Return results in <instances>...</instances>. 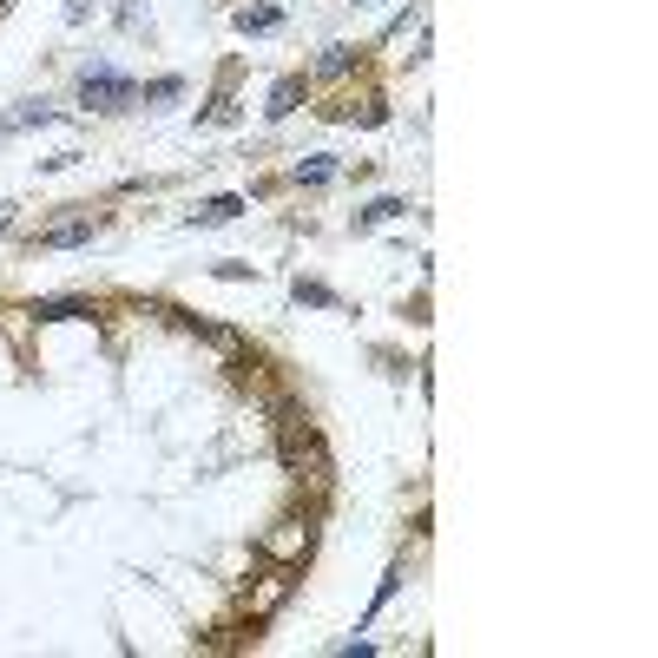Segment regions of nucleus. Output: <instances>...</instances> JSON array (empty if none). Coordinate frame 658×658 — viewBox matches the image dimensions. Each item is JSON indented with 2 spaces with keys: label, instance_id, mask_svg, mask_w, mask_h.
Masks as SVG:
<instances>
[{
  "label": "nucleus",
  "instance_id": "nucleus-12",
  "mask_svg": "<svg viewBox=\"0 0 658 658\" xmlns=\"http://www.w3.org/2000/svg\"><path fill=\"white\" fill-rule=\"evenodd\" d=\"M362 7H376V0H362Z\"/></svg>",
  "mask_w": 658,
  "mask_h": 658
},
{
  "label": "nucleus",
  "instance_id": "nucleus-3",
  "mask_svg": "<svg viewBox=\"0 0 658 658\" xmlns=\"http://www.w3.org/2000/svg\"><path fill=\"white\" fill-rule=\"evenodd\" d=\"M237 211H244V198H211V204H198V211H191V224H231Z\"/></svg>",
  "mask_w": 658,
  "mask_h": 658
},
{
  "label": "nucleus",
  "instance_id": "nucleus-7",
  "mask_svg": "<svg viewBox=\"0 0 658 658\" xmlns=\"http://www.w3.org/2000/svg\"><path fill=\"white\" fill-rule=\"evenodd\" d=\"M389 218H402V198H376L362 211V224H389Z\"/></svg>",
  "mask_w": 658,
  "mask_h": 658
},
{
  "label": "nucleus",
  "instance_id": "nucleus-8",
  "mask_svg": "<svg viewBox=\"0 0 658 658\" xmlns=\"http://www.w3.org/2000/svg\"><path fill=\"white\" fill-rule=\"evenodd\" d=\"M297 93H303V79H283L277 93H270V112H290V106H297Z\"/></svg>",
  "mask_w": 658,
  "mask_h": 658
},
{
  "label": "nucleus",
  "instance_id": "nucleus-4",
  "mask_svg": "<svg viewBox=\"0 0 658 658\" xmlns=\"http://www.w3.org/2000/svg\"><path fill=\"white\" fill-rule=\"evenodd\" d=\"M336 178V158H303L297 165V185H329Z\"/></svg>",
  "mask_w": 658,
  "mask_h": 658
},
{
  "label": "nucleus",
  "instance_id": "nucleus-1",
  "mask_svg": "<svg viewBox=\"0 0 658 658\" xmlns=\"http://www.w3.org/2000/svg\"><path fill=\"white\" fill-rule=\"evenodd\" d=\"M79 99L86 106H99V112H119L132 99V79H119V73H86L79 79Z\"/></svg>",
  "mask_w": 658,
  "mask_h": 658
},
{
  "label": "nucleus",
  "instance_id": "nucleus-5",
  "mask_svg": "<svg viewBox=\"0 0 658 658\" xmlns=\"http://www.w3.org/2000/svg\"><path fill=\"white\" fill-rule=\"evenodd\" d=\"M237 27H244V33H270V27H277V7H244Z\"/></svg>",
  "mask_w": 658,
  "mask_h": 658
},
{
  "label": "nucleus",
  "instance_id": "nucleus-6",
  "mask_svg": "<svg viewBox=\"0 0 658 658\" xmlns=\"http://www.w3.org/2000/svg\"><path fill=\"white\" fill-rule=\"evenodd\" d=\"M349 60H356L349 47H329L323 60H316V79H336V73H349Z\"/></svg>",
  "mask_w": 658,
  "mask_h": 658
},
{
  "label": "nucleus",
  "instance_id": "nucleus-11",
  "mask_svg": "<svg viewBox=\"0 0 658 658\" xmlns=\"http://www.w3.org/2000/svg\"><path fill=\"white\" fill-rule=\"evenodd\" d=\"M119 20H126V27H139V20H145V0H126V7H119Z\"/></svg>",
  "mask_w": 658,
  "mask_h": 658
},
{
  "label": "nucleus",
  "instance_id": "nucleus-9",
  "mask_svg": "<svg viewBox=\"0 0 658 658\" xmlns=\"http://www.w3.org/2000/svg\"><path fill=\"white\" fill-rule=\"evenodd\" d=\"M47 119H53V106H20V112H14V132H27V126H47Z\"/></svg>",
  "mask_w": 658,
  "mask_h": 658
},
{
  "label": "nucleus",
  "instance_id": "nucleus-2",
  "mask_svg": "<svg viewBox=\"0 0 658 658\" xmlns=\"http://www.w3.org/2000/svg\"><path fill=\"white\" fill-rule=\"evenodd\" d=\"M93 237V218L79 224H53V231H40V251H73V244H86Z\"/></svg>",
  "mask_w": 658,
  "mask_h": 658
},
{
  "label": "nucleus",
  "instance_id": "nucleus-10",
  "mask_svg": "<svg viewBox=\"0 0 658 658\" xmlns=\"http://www.w3.org/2000/svg\"><path fill=\"white\" fill-rule=\"evenodd\" d=\"M33 316H86V303H73V297H66V303H40Z\"/></svg>",
  "mask_w": 658,
  "mask_h": 658
}]
</instances>
